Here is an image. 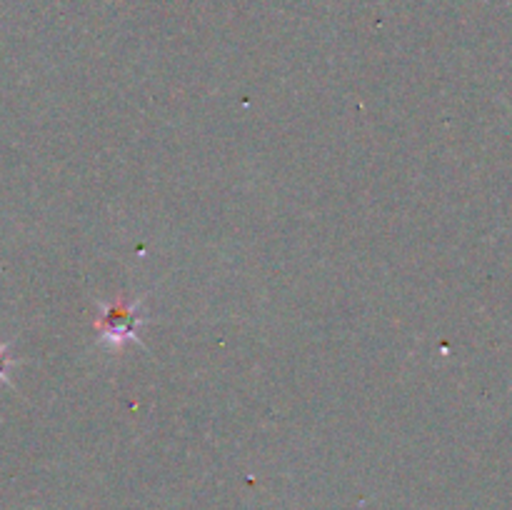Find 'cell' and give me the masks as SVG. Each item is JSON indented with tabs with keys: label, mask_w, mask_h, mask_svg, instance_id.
Listing matches in <instances>:
<instances>
[{
	"label": "cell",
	"mask_w": 512,
	"mask_h": 510,
	"mask_svg": "<svg viewBox=\"0 0 512 510\" xmlns=\"http://www.w3.org/2000/svg\"><path fill=\"white\" fill-rule=\"evenodd\" d=\"M5 370H8V355H5V350L0 348V380L5 378Z\"/></svg>",
	"instance_id": "7a4b0ae2"
},
{
	"label": "cell",
	"mask_w": 512,
	"mask_h": 510,
	"mask_svg": "<svg viewBox=\"0 0 512 510\" xmlns=\"http://www.w3.org/2000/svg\"><path fill=\"white\" fill-rule=\"evenodd\" d=\"M100 328L105 330V338H110L113 343H120L125 338H133V333L138 330V315L135 308L128 303L110 305L108 313H105Z\"/></svg>",
	"instance_id": "6da1fadb"
}]
</instances>
